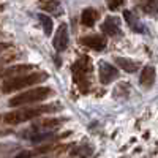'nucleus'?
Listing matches in <instances>:
<instances>
[{
	"instance_id": "obj_5",
	"label": "nucleus",
	"mask_w": 158,
	"mask_h": 158,
	"mask_svg": "<svg viewBox=\"0 0 158 158\" xmlns=\"http://www.w3.org/2000/svg\"><path fill=\"white\" fill-rule=\"evenodd\" d=\"M68 43H70V35H68V25L67 24H60L59 29L56 32V36H54V49L57 52H62L68 48Z\"/></svg>"
},
{
	"instance_id": "obj_8",
	"label": "nucleus",
	"mask_w": 158,
	"mask_h": 158,
	"mask_svg": "<svg viewBox=\"0 0 158 158\" xmlns=\"http://www.w3.org/2000/svg\"><path fill=\"white\" fill-rule=\"evenodd\" d=\"M81 43L94 51H103L106 48V40L101 35H90V36H84L81 38Z\"/></svg>"
},
{
	"instance_id": "obj_6",
	"label": "nucleus",
	"mask_w": 158,
	"mask_h": 158,
	"mask_svg": "<svg viewBox=\"0 0 158 158\" xmlns=\"http://www.w3.org/2000/svg\"><path fill=\"white\" fill-rule=\"evenodd\" d=\"M98 71H100V82L101 84H111L114 79H117L118 77V71H117V68L114 67V65H111V63H108V62H100V65H98Z\"/></svg>"
},
{
	"instance_id": "obj_1",
	"label": "nucleus",
	"mask_w": 158,
	"mask_h": 158,
	"mask_svg": "<svg viewBox=\"0 0 158 158\" xmlns=\"http://www.w3.org/2000/svg\"><path fill=\"white\" fill-rule=\"evenodd\" d=\"M60 109V104L54 103V104H44V106H38V108H22V109H16L11 112H5L3 114V122L8 125H16V123H22L27 120H33V118L48 114V112H56Z\"/></svg>"
},
{
	"instance_id": "obj_18",
	"label": "nucleus",
	"mask_w": 158,
	"mask_h": 158,
	"mask_svg": "<svg viewBox=\"0 0 158 158\" xmlns=\"http://www.w3.org/2000/svg\"><path fill=\"white\" fill-rule=\"evenodd\" d=\"M123 2H125V0H108V8L109 10H118V8H120L122 5H123Z\"/></svg>"
},
{
	"instance_id": "obj_7",
	"label": "nucleus",
	"mask_w": 158,
	"mask_h": 158,
	"mask_svg": "<svg viewBox=\"0 0 158 158\" xmlns=\"http://www.w3.org/2000/svg\"><path fill=\"white\" fill-rule=\"evenodd\" d=\"M101 30L109 36L120 35V19L115 16H108L104 19V22L101 24Z\"/></svg>"
},
{
	"instance_id": "obj_3",
	"label": "nucleus",
	"mask_w": 158,
	"mask_h": 158,
	"mask_svg": "<svg viewBox=\"0 0 158 158\" xmlns=\"http://www.w3.org/2000/svg\"><path fill=\"white\" fill-rule=\"evenodd\" d=\"M73 81L79 87L81 92H87L90 89V73H92V62L87 56H82L73 65Z\"/></svg>"
},
{
	"instance_id": "obj_14",
	"label": "nucleus",
	"mask_w": 158,
	"mask_h": 158,
	"mask_svg": "<svg viewBox=\"0 0 158 158\" xmlns=\"http://www.w3.org/2000/svg\"><path fill=\"white\" fill-rule=\"evenodd\" d=\"M40 8L41 10H46V11H49V13H59L60 10H59V6H60V3H59V0H40Z\"/></svg>"
},
{
	"instance_id": "obj_16",
	"label": "nucleus",
	"mask_w": 158,
	"mask_h": 158,
	"mask_svg": "<svg viewBox=\"0 0 158 158\" xmlns=\"http://www.w3.org/2000/svg\"><path fill=\"white\" fill-rule=\"evenodd\" d=\"M141 8L146 13H155L158 10V0H141Z\"/></svg>"
},
{
	"instance_id": "obj_10",
	"label": "nucleus",
	"mask_w": 158,
	"mask_h": 158,
	"mask_svg": "<svg viewBox=\"0 0 158 158\" xmlns=\"http://www.w3.org/2000/svg\"><path fill=\"white\" fill-rule=\"evenodd\" d=\"M35 68H36L35 65H15V67L6 68V70L3 71V79L27 74V73H30V71H32V70H35Z\"/></svg>"
},
{
	"instance_id": "obj_17",
	"label": "nucleus",
	"mask_w": 158,
	"mask_h": 158,
	"mask_svg": "<svg viewBox=\"0 0 158 158\" xmlns=\"http://www.w3.org/2000/svg\"><path fill=\"white\" fill-rule=\"evenodd\" d=\"M92 152V147L90 146H84V147H74L71 152H70V155H76V156H87V155H90Z\"/></svg>"
},
{
	"instance_id": "obj_2",
	"label": "nucleus",
	"mask_w": 158,
	"mask_h": 158,
	"mask_svg": "<svg viewBox=\"0 0 158 158\" xmlns=\"http://www.w3.org/2000/svg\"><path fill=\"white\" fill-rule=\"evenodd\" d=\"M46 79H48L46 73H27V74H22V76H15L11 79L6 77L3 81V85H2V92L3 94H11V92L35 85L38 82H43Z\"/></svg>"
},
{
	"instance_id": "obj_9",
	"label": "nucleus",
	"mask_w": 158,
	"mask_h": 158,
	"mask_svg": "<svg viewBox=\"0 0 158 158\" xmlns=\"http://www.w3.org/2000/svg\"><path fill=\"white\" fill-rule=\"evenodd\" d=\"M139 82L142 87H152L153 82H155V68L152 65H146L142 70H141V74H139Z\"/></svg>"
},
{
	"instance_id": "obj_11",
	"label": "nucleus",
	"mask_w": 158,
	"mask_h": 158,
	"mask_svg": "<svg viewBox=\"0 0 158 158\" xmlns=\"http://www.w3.org/2000/svg\"><path fill=\"white\" fill-rule=\"evenodd\" d=\"M115 63H117L118 68L127 71V73H136L139 70V63L130 60L127 57H115Z\"/></svg>"
},
{
	"instance_id": "obj_12",
	"label": "nucleus",
	"mask_w": 158,
	"mask_h": 158,
	"mask_svg": "<svg viewBox=\"0 0 158 158\" xmlns=\"http://www.w3.org/2000/svg\"><path fill=\"white\" fill-rule=\"evenodd\" d=\"M98 19V15L94 8H85L81 15V22L85 25V27H92L95 24V21Z\"/></svg>"
},
{
	"instance_id": "obj_15",
	"label": "nucleus",
	"mask_w": 158,
	"mask_h": 158,
	"mask_svg": "<svg viewBox=\"0 0 158 158\" xmlns=\"http://www.w3.org/2000/svg\"><path fill=\"white\" fill-rule=\"evenodd\" d=\"M38 19L43 25V30H44V35L46 36H51L52 33V19L51 16H46V15H38Z\"/></svg>"
},
{
	"instance_id": "obj_13",
	"label": "nucleus",
	"mask_w": 158,
	"mask_h": 158,
	"mask_svg": "<svg viewBox=\"0 0 158 158\" xmlns=\"http://www.w3.org/2000/svg\"><path fill=\"white\" fill-rule=\"evenodd\" d=\"M123 18L127 19V22L130 24V27L133 29L135 32H138V33H139V32H141V33H146V27H144V25H141L139 19H136L131 11H125V13H123Z\"/></svg>"
},
{
	"instance_id": "obj_4",
	"label": "nucleus",
	"mask_w": 158,
	"mask_h": 158,
	"mask_svg": "<svg viewBox=\"0 0 158 158\" xmlns=\"http://www.w3.org/2000/svg\"><path fill=\"white\" fill-rule=\"evenodd\" d=\"M52 94H54V90L49 89V87H36V89L27 90V92H24V94H19L16 97H13L8 101V104H10L11 108H19V106H24V104L43 101L48 97H51Z\"/></svg>"
}]
</instances>
